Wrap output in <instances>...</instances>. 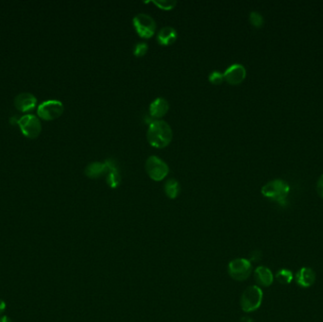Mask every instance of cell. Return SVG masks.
I'll list each match as a JSON object with an SVG mask.
<instances>
[{
    "mask_svg": "<svg viewBox=\"0 0 323 322\" xmlns=\"http://www.w3.org/2000/svg\"><path fill=\"white\" fill-rule=\"evenodd\" d=\"M172 137V129L165 121L154 120L150 124L147 133V139L151 146L157 149H163L171 143Z\"/></svg>",
    "mask_w": 323,
    "mask_h": 322,
    "instance_id": "cell-1",
    "label": "cell"
},
{
    "mask_svg": "<svg viewBox=\"0 0 323 322\" xmlns=\"http://www.w3.org/2000/svg\"><path fill=\"white\" fill-rule=\"evenodd\" d=\"M289 190L290 188L287 182L282 179H274L265 184L262 187L261 192L264 197L278 202L280 205L286 206Z\"/></svg>",
    "mask_w": 323,
    "mask_h": 322,
    "instance_id": "cell-2",
    "label": "cell"
},
{
    "mask_svg": "<svg viewBox=\"0 0 323 322\" xmlns=\"http://www.w3.org/2000/svg\"><path fill=\"white\" fill-rule=\"evenodd\" d=\"M263 301V291L257 286L248 287L241 297V308L246 313L253 312L260 307Z\"/></svg>",
    "mask_w": 323,
    "mask_h": 322,
    "instance_id": "cell-3",
    "label": "cell"
},
{
    "mask_svg": "<svg viewBox=\"0 0 323 322\" xmlns=\"http://www.w3.org/2000/svg\"><path fill=\"white\" fill-rule=\"evenodd\" d=\"M133 23L137 34L140 37L149 39L154 35L156 30V23L151 15L147 13H139L134 17Z\"/></svg>",
    "mask_w": 323,
    "mask_h": 322,
    "instance_id": "cell-4",
    "label": "cell"
},
{
    "mask_svg": "<svg viewBox=\"0 0 323 322\" xmlns=\"http://www.w3.org/2000/svg\"><path fill=\"white\" fill-rule=\"evenodd\" d=\"M146 170L148 175L155 181L164 179L168 174V165L158 156H151L146 161Z\"/></svg>",
    "mask_w": 323,
    "mask_h": 322,
    "instance_id": "cell-5",
    "label": "cell"
},
{
    "mask_svg": "<svg viewBox=\"0 0 323 322\" xmlns=\"http://www.w3.org/2000/svg\"><path fill=\"white\" fill-rule=\"evenodd\" d=\"M63 104L60 100L49 99L38 106L37 114L45 120H53L63 115Z\"/></svg>",
    "mask_w": 323,
    "mask_h": 322,
    "instance_id": "cell-6",
    "label": "cell"
},
{
    "mask_svg": "<svg viewBox=\"0 0 323 322\" xmlns=\"http://www.w3.org/2000/svg\"><path fill=\"white\" fill-rule=\"evenodd\" d=\"M230 276L235 281L242 282L247 280L251 273V263L250 260L238 258L234 259L228 267Z\"/></svg>",
    "mask_w": 323,
    "mask_h": 322,
    "instance_id": "cell-7",
    "label": "cell"
},
{
    "mask_svg": "<svg viewBox=\"0 0 323 322\" xmlns=\"http://www.w3.org/2000/svg\"><path fill=\"white\" fill-rule=\"evenodd\" d=\"M22 134L28 138H36L42 131V124L38 117L33 115H25L18 120Z\"/></svg>",
    "mask_w": 323,
    "mask_h": 322,
    "instance_id": "cell-8",
    "label": "cell"
},
{
    "mask_svg": "<svg viewBox=\"0 0 323 322\" xmlns=\"http://www.w3.org/2000/svg\"><path fill=\"white\" fill-rule=\"evenodd\" d=\"M223 75H224L225 81L229 84L237 85L240 84L246 79L247 71L242 64L234 63L225 70Z\"/></svg>",
    "mask_w": 323,
    "mask_h": 322,
    "instance_id": "cell-9",
    "label": "cell"
},
{
    "mask_svg": "<svg viewBox=\"0 0 323 322\" xmlns=\"http://www.w3.org/2000/svg\"><path fill=\"white\" fill-rule=\"evenodd\" d=\"M37 99L31 93H20L14 99V106L20 112H27L35 107Z\"/></svg>",
    "mask_w": 323,
    "mask_h": 322,
    "instance_id": "cell-10",
    "label": "cell"
},
{
    "mask_svg": "<svg viewBox=\"0 0 323 322\" xmlns=\"http://www.w3.org/2000/svg\"><path fill=\"white\" fill-rule=\"evenodd\" d=\"M295 281L298 286L302 287H310L314 285L316 281V273L314 270L309 268H302L295 275Z\"/></svg>",
    "mask_w": 323,
    "mask_h": 322,
    "instance_id": "cell-11",
    "label": "cell"
},
{
    "mask_svg": "<svg viewBox=\"0 0 323 322\" xmlns=\"http://www.w3.org/2000/svg\"><path fill=\"white\" fill-rule=\"evenodd\" d=\"M169 110V103L166 99L157 98L150 105V115L153 118H161Z\"/></svg>",
    "mask_w": 323,
    "mask_h": 322,
    "instance_id": "cell-12",
    "label": "cell"
},
{
    "mask_svg": "<svg viewBox=\"0 0 323 322\" xmlns=\"http://www.w3.org/2000/svg\"><path fill=\"white\" fill-rule=\"evenodd\" d=\"M178 33L172 27H163L157 34V42L161 45H170L176 42Z\"/></svg>",
    "mask_w": 323,
    "mask_h": 322,
    "instance_id": "cell-13",
    "label": "cell"
},
{
    "mask_svg": "<svg viewBox=\"0 0 323 322\" xmlns=\"http://www.w3.org/2000/svg\"><path fill=\"white\" fill-rule=\"evenodd\" d=\"M254 278L257 284L262 287H269L273 283L274 276L270 269L266 267H258L254 271Z\"/></svg>",
    "mask_w": 323,
    "mask_h": 322,
    "instance_id": "cell-14",
    "label": "cell"
},
{
    "mask_svg": "<svg viewBox=\"0 0 323 322\" xmlns=\"http://www.w3.org/2000/svg\"><path fill=\"white\" fill-rule=\"evenodd\" d=\"M107 164L100 161H94L88 164L85 168V175L91 179H97L103 174H107Z\"/></svg>",
    "mask_w": 323,
    "mask_h": 322,
    "instance_id": "cell-15",
    "label": "cell"
},
{
    "mask_svg": "<svg viewBox=\"0 0 323 322\" xmlns=\"http://www.w3.org/2000/svg\"><path fill=\"white\" fill-rule=\"evenodd\" d=\"M164 192L169 198H176L180 192L179 181L175 179H168L164 185Z\"/></svg>",
    "mask_w": 323,
    "mask_h": 322,
    "instance_id": "cell-16",
    "label": "cell"
},
{
    "mask_svg": "<svg viewBox=\"0 0 323 322\" xmlns=\"http://www.w3.org/2000/svg\"><path fill=\"white\" fill-rule=\"evenodd\" d=\"M107 183L110 187L117 188L121 183V175L118 168L109 170L107 173Z\"/></svg>",
    "mask_w": 323,
    "mask_h": 322,
    "instance_id": "cell-17",
    "label": "cell"
},
{
    "mask_svg": "<svg viewBox=\"0 0 323 322\" xmlns=\"http://www.w3.org/2000/svg\"><path fill=\"white\" fill-rule=\"evenodd\" d=\"M275 278H276V280L278 281L280 284H282V285H288L293 280V274H292V272L290 270L283 269L279 270L278 272L276 273Z\"/></svg>",
    "mask_w": 323,
    "mask_h": 322,
    "instance_id": "cell-18",
    "label": "cell"
},
{
    "mask_svg": "<svg viewBox=\"0 0 323 322\" xmlns=\"http://www.w3.org/2000/svg\"><path fill=\"white\" fill-rule=\"evenodd\" d=\"M154 5H156L158 8L164 10H170L174 9L177 5V1L175 0H154L152 1Z\"/></svg>",
    "mask_w": 323,
    "mask_h": 322,
    "instance_id": "cell-19",
    "label": "cell"
},
{
    "mask_svg": "<svg viewBox=\"0 0 323 322\" xmlns=\"http://www.w3.org/2000/svg\"><path fill=\"white\" fill-rule=\"evenodd\" d=\"M250 22L255 27H261L264 25V18L257 11H252L250 14Z\"/></svg>",
    "mask_w": 323,
    "mask_h": 322,
    "instance_id": "cell-20",
    "label": "cell"
},
{
    "mask_svg": "<svg viewBox=\"0 0 323 322\" xmlns=\"http://www.w3.org/2000/svg\"><path fill=\"white\" fill-rule=\"evenodd\" d=\"M209 81L212 82L213 84H221L224 80V75L223 73L219 71H213L209 75Z\"/></svg>",
    "mask_w": 323,
    "mask_h": 322,
    "instance_id": "cell-21",
    "label": "cell"
},
{
    "mask_svg": "<svg viewBox=\"0 0 323 322\" xmlns=\"http://www.w3.org/2000/svg\"><path fill=\"white\" fill-rule=\"evenodd\" d=\"M149 50V46L146 43H137L134 48L135 57H143Z\"/></svg>",
    "mask_w": 323,
    "mask_h": 322,
    "instance_id": "cell-22",
    "label": "cell"
},
{
    "mask_svg": "<svg viewBox=\"0 0 323 322\" xmlns=\"http://www.w3.org/2000/svg\"><path fill=\"white\" fill-rule=\"evenodd\" d=\"M317 192L323 198V175L317 182Z\"/></svg>",
    "mask_w": 323,
    "mask_h": 322,
    "instance_id": "cell-23",
    "label": "cell"
},
{
    "mask_svg": "<svg viewBox=\"0 0 323 322\" xmlns=\"http://www.w3.org/2000/svg\"><path fill=\"white\" fill-rule=\"evenodd\" d=\"M261 252L260 251H255L253 252H251V261H259L261 259Z\"/></svg>",
    "mask_w": 323,
    "mask_h": 322,
    "instance_id": "cell-24",
    "label": "cell"
},
{
    "mask_svg": "<svg viewBox=\"0 0 323 322\" xmlns=\"http://www.w3.org/2000/svg\"><path fill=\"white\" fill-rule=\"evenodd\" d=\"M6 310V304L3 300H0V315Z\"/></svg>",
    "mask_w": 323,
    "mask_h": 322,
    "instance_id": "cell-25",
    "label": "cell"
},
{
    "mask_svg": "<svg viewBox=\"0 0 323 322\" xmlns=\"http://www.w3.org/2000/svg\"><path fill=\"white\" fill-rule=\"evenodd\" d=\"M0 322H12L11 320L9 319V317L7 316H3V317H0Z\"/></svg>",
    "mask_w": 323,
    "mask_h": 322,
    "instance_id": "cell-26",
    "label": "cell"
},
{
    "mask_svg": "<svg viewBox=\"0 0 323 322\" xmlns=\"http://www.w3.org/2000/svg\"><path fill=\"white\" fill-rule=\"evenodd\" d=\"M240 322H253V321L249 317H244L240 320Z\"/></svg>",
    "mask_w": 323,
    "mask_h": 322,
    "instance_id": "cell-27",
    "label": "cell"
}]
</instances>
